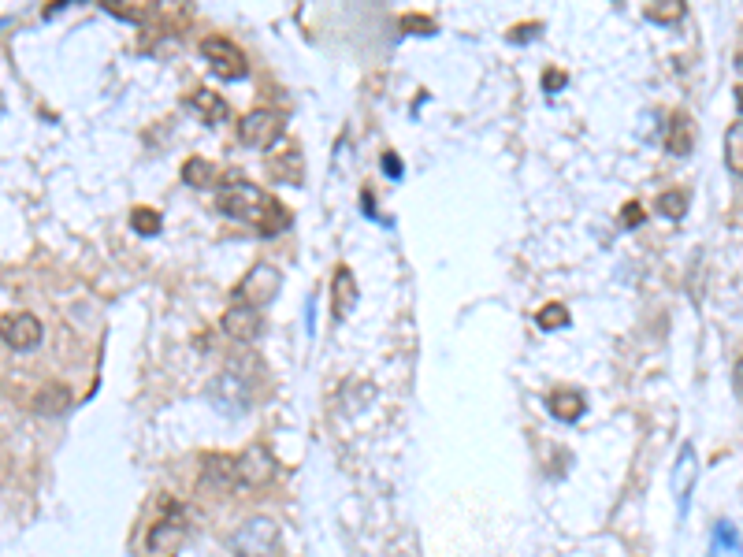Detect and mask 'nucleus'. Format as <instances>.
<instances>
[{"instance_id": "9", "label": "nucleus", "mask_w": 743, "mask_h": 557, "mask_svg": "<svg viewBox=\"0 0 743 557\" xmlns=\"http://www.w3.org/2000/svg\"><path fill=\"white\" fill-rule=\"evenodd\" d=\"M41 338H45V327H41V320L34 312H15V316L4 320V342H8V350L15 353L38 350Z\"/></svg>"}, {"instance_id": "14", "label": "nucleus", "mask_w": 743, "mask_h": 557, "mask_svg": "<svg viewBox=\"0 0 743 557\" xmlns=\"http://www.w3.org/2000/svg\"><path fill=\"white\" fill-rule=\"evenodd\" d=\"M71 405H75V394H71L67 383H45V387H38L30 409L38 416H64Z\"/></svg>"}, {"instance_id": "18", "label": "nucleus", "mask_w": 743, "mask_h": 557, "mask_svg": "<svg viewBox=\"0 0 743 557\" xmlns=\"http://www.w3.org/2000/svg\"><path fill=\"white\" fill-rule=\"evenodd\" d=\"M183 182L194 186V190H209V186L220 182V168L212 160H205V156H190L183 164Z\"/></svg>"}, {"instance_id": "7", "label": "nucleus", "mask_w": 743, "mask_h": 557, "mask_svg": "<svg viewBox=\"0 0 743 557\" xmlns=\"http://www.w3.org/2000/svg\"><path fill=\"white\" fill-rule=\"evenodd\" d=\"M283 134V116L275 108H253L238 119V142L249 149H272Z\"/></svg>"}, {"instance_id": "13", "label": "nucleus", "mask_w": 743, "mask_h": 557, "mask_svg": "<svg viewBox=\"0 0 743 557\" xmlns=\"http://www.w3.org/2000/svg\"><path fill=\"white\" fill-rule=\"evenodd\" d=\"M268 175L279 182H290V186H301V179H305V164H301L298 145H283V149L268 153Z\"/></svg>"}, {"instance_id": "30", "label": "nucleus", "mask_w": 743, "mask_h": 557, "mask_svg": "<svg viewBox=\"0 0 743 557\" xmlns=\"http://www.w3.org/2000/svg\"><path fill=\"white\" fill-rule=\"evenodd\" d=\"M732 383H736V394L743 398V357L736 361V372H732Z\"/></svg>"}, {"instance_id": "15", "label": "nucleus", "mask_w": 743, "mask_h": 557, "mask_svg": "<svg viewBox=\"0 0 743 557\" xmlns=\"http://www.w3.org/2000/svg\"><path fill=\"white\" fill-rule=\"evenodd\" d=\"M190 108H194L209 127H220V123L231 119V104L223 101L220 93H212L209 86H197V90L190 93Z\"/></svg>"}, {"instance_id": "17", "label": "nucleus", "mask_w": 743, "mask_h": 557, "mask_svg": "<svg viewBox=\"0 0 743 557\" xmlns=\"http://www.w3.org/2000/svg\"><path fill=\"white\" fill-rule=\"evenodd\" d=\"M331 298H335V316H350L353 305H357V283H353V272L346 264L335 268V279H331Z\"/></svg>"}, {"instance_id": "19", "label": "nucleus", "mask_w": 743, "mask_h": 557, "mask_svg": "<svg viewBox=\"0 0 743 557\" xmlns=\"http://www.w3.org/2000/svg\"><path fill=\"white\" fill-rule=\"evenodd\" d=\"M725 168L732 175H743V119L729 123V130H725Z\"/></svg>"}, {"instance_id": "28", "label": "nucleus", "mask_w": 743, "mask_h": 557, "mask_svg": "<svg viewBox=\"0 0 743 557\" xmlns=\"http://www.w3.org/2000/svg\"><path fill=\"white\" fill-rule=\"evenodd\" d=\"M383 171H387V175H391V179H402V160H398V156H394V153H383Z\"/></svg>"}, {"instance_id": "8", "label": "nucleus", "mask_w": 743, "mask_h": 557, "mask_svg": "<svg viewBox=\"0 0 743 557\" xmlns=\"http://www.w3.org/2000/svg\"><path fill=\"white\" fill-rule=\"evenodd\" d=\"M209 402L220 409L223 416H242L253 405V387L238 372H220L209 383Z\"/></svg>"}, {"instance_id": "24", "label": "nucleus", "mask_w": 743, "mask_h": 557, "mask_svg": "<svg viewBox=\"0 0 743 557\" xmlns=\"http://www.w3.org/2000/svg\"><path fill=\"white\" fill-rule=\"evenodd\" d=\"M654 208L662 212L665 220H680V216L688 212V194H680V190H665V194H658Z\"/></svg>"}, {"instance_id": "5", "label": "nucleus", "mask_w": 743, "mask_h": 557, "mask_svg": "<svg viewBox=\"0 0 743 557\" xmlns=\"http://www.w3.org/2000/svg\"><path fill=\"white\" fill-rule=\"evenodd\" d=\"M201 56L209 60L212 75H220L223 82H238V78L249 75L246 52L238 49L231 38H223V34H209V38L201 41Z\"/></svg>"}, {"instance_id": "22", "label": "nucleus", "mask_w": 743, "mask_h": 557, "mask_svg": "<svg viewBox=\"0 0 743 557\" xmlns=\"http://www.w3.org/2000/svg\"><path fill=\"white\" fill-rule=\"evenodd\" d=\"M684 12H688L684 0H654V4H647V19H654V23H680Z\"/></svg>"}, {"instance_id": "12", "label": "nucleus", "mask_w": 743, "mask_h": 557, "mask_svg": "<svg viewBox=\"0 0 743 557\" xmlns=\"http://www.w3.org/2000/svg\"><path fill=\"white\" fill-rule=\"evenodd\" d=\"M695 480H699V457H695L691 446H680V457H677V465H673V494H677L680 509H688Z\"/></svg>"}, {"instance_id": "4", "label": "nucleus", "mask_w": 743, "mask_h": 557, "mask_svg": "<svg viewBox=\"0 0 743 557\" xmlns=\"http://www.w3.org/2000/svg\"><path fill=\"white\" fill-rule=\"evenodd\" d=\"M279 286H283L279 268L268 264V260H261V264H253V268L238 279V286L231 290V301H235V305H253V309H261V305H268V301L279 294Z\"/></svg>"}, {"instance_id": "25", "label": "nucleus", "mask_w": 743, "mask_h": 557, "mask_svg": "<svg viewBox=\"0 0 743 557\" xmlns=\"http://www.w3.org/2000/svg\"><path fill=\"white\" fill-rule=\"evenodd\" d=\"M643 216H647V212H643V205H639V201H628L621 223H625V227H639V223H643Z\"/></svg>"}, {"instance_id": "2", "label": "nucleus", "mask_w": 743, "mask_h": 557, "mask_svg": "<svg viewBox=\"0 0 743 557\" xmlns=\"http://www.w3.org/2000/svg\"><path fill=\"white\" fill-rule=\"evenodd\" d=\"M283 543V528L272 517H246L235 532L227 535V550L235 557H275Z\"/></svg>"}, {"instance_id": "3", "label": "nucleus", "mask_w": 743, "mask_h": 557, "mask_svg": "<svg viewBox=\"0 0 743 557\" xmlns=\"http://www.w3.org/2000/svg\"><path fill=\"white\" fill-rule=\"evenodd\" d=\"M183 539H186V513L179 502H168L164 517L145 532L142 557H175L183 550Z\"/></svg>"}, {"instance_id": "16", "label": "nucleus", "mask_w": 743, "mask_h": 557, "mask_svg": "<svg viewBox=\"0 0 743 557\" xmlns=\"http://www.w3.org/2000/svg\"><path fill=\"white\" fill-rule=\"evenodd\" d=\"M547 409L554 413V420H565V424H573V420H580L587 409L584 394L580 390H550L547 394Z\"/></svg>"}, {"instance_id": "10", "label": "nucleus", "mask_w": 743, "mask_h": 557, "mask_svg": "<svg viewBox=\"0 0 743 557\" xmlns=\"http://www.w3.org/2000/svg\"><path fill=\"white\" fill-rule=\"evenodd\" d=\"M201 487L220 494L238 491V457L227 454H205L201 457Z\"/></svg>"}, {"instance_id": "1", "label": "nucleus", "mask_w": 743, "mask_h": 557, "mask_svg": "<svg viewBox=\"0 0 743 557\" xmlns=\"http://www.w3.org/2000/svg\"><path fill=\"white\" fill-rule=\"evenodd\" d=\"M216 208H220L227 220L257 223L261 234L283 231L290 223L287 208L275 205L272 197L264 194L261 186H253V182H231V186H223L220 197H216Z\"/></svg>"}, {"instance_id": "23", "label": "nucleus", "mask_w": 743, "mask_h": 557, "mask_svg": "<svg viewBox=\"0 0 743 557\" xmlns=\"http://www.w3.org/2000/svg\"><path fill=\"white\" fill-rule=\"evenodd\" d=\"M131 227L134 234H145V238H153V234H160V227H164V220H160V212L157 208H145L138 205L131 212Z\"/></svg>"}, {"instance_id": "6", "label": "nucleus", "mask_w": 743, "mask_h": 557, "mask_svg": "<svg viewBox=\"0 0 743 557\" xmlns=\"http://www.w3.org/2000/svg\"><path fill=\"white\" fill-rule=\"evenodd\" d=\"M275 472H279V465H275L272 450L253 442L238 454V491H264L268 483H275Z\"/></svg>"}, {"instance_id": "20", "label": "nucleus", "mask_w": 743, "mask_h": 557, "mask_svg": "<svg viewBox=\"0 0 743 557\" xmlns=\"http://www.w3.org/2000/svg\"><path fill=\"white\" fill-rule=\"evenodd\" d=\"M535 324H539V331H565L569 327V309L561 301H550V305L535 312Z\"/></svg>"}, {"instance_id": "11", "label": "nucleus", "mask_w": 743, "mask_h": 557, "mask_svg": "<svg viewBox=\"0 0 743 557\" xmlns=\"http://www.w3.org/2000/svg\"><path fill=\"white\" fill-rule=\"evenodd\" d=\"M220 327H223V335L238 338V342H249V338L261 335V327H264L261 309H253V305H231V309L223 312Z\"/></svg>"}, {"instance_id": "21", "label": "nucleus", "mask_w": 743, "mask_h": 557, "mask_svg": "<svg viewBox=\"0 0 743 557\" xmlns=\"http://www.w3.org/2000/svg\"><path fill=\"white\" fill-rule=\"evenodd\" d=\"M665 145H669V153H677V156L691 153V123H688V116H677L673 123H669V138H665Z\"/></svg>"}, {"instance_id": "29", "label": "nucleus", "mask_w": 743, "mask_h": 557, "mask_svg": "<svg viewBox=\"0 0 743 557\" xmlns=\"http://www.w3.org/2000/svg\"><path fill=\"white\" fill-rule=\"evenodd\" d=\"M535 30H539V23L513 26V30H509V41H528V38H532V34H535Z\"/></svg>"}, {"instance_id": "27", "label": "nucleus", "mask_w": 743, "mask_h": 557, "mask_svg": "<svg viewBox=\"0 0 743 557\" xmlns=\"http://www.w3.org/2000/svg\"><path fill=\"white\" fill-rule=\"evenodd\" d=\"M569 78H565V71H543V86H547V93H554V90H561Z\"/></svg>"}, {"instance_id": "26", "label": "nucleus", "mask_w": 743, "mask_h": 557, "mask_svg": "<svg viewBox=\"0 0 743 557\" xmlns=\"http://www.w3.org/2000/svg\"><path fill=\"white\" fill-rule=\"evenodd\" d=\"M402 30H424V34H435V23H431V19H424V15H405Z\"/></svg>"}]
</instances>
